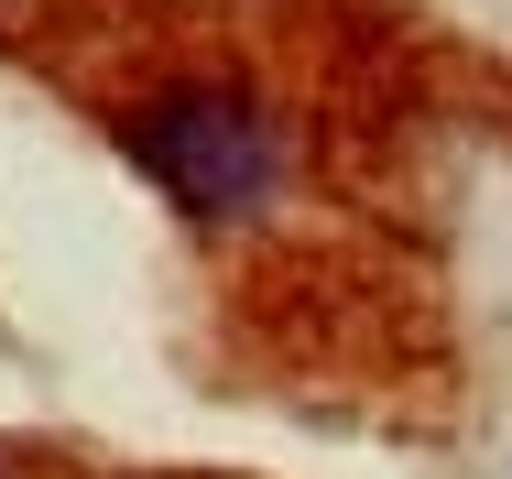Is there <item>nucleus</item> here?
<instances>
[{"mask_svg": "<svg viewBox=\"0 0 512 479\" xmlns=\"http://www.w3.org/2000/svg\"><path fill=\"white\" fill-rule=\"evenodd\" d=\"M131 164L175 196L186 218H251L262 196L284 186V131L251 88H218V77H186V88H153L131 120H120Z\"/></svg>", "mask_w": 512, "mask_h": 479, "instance_id": "nucleus-1", "label": "nucleus"}]
</instances>
